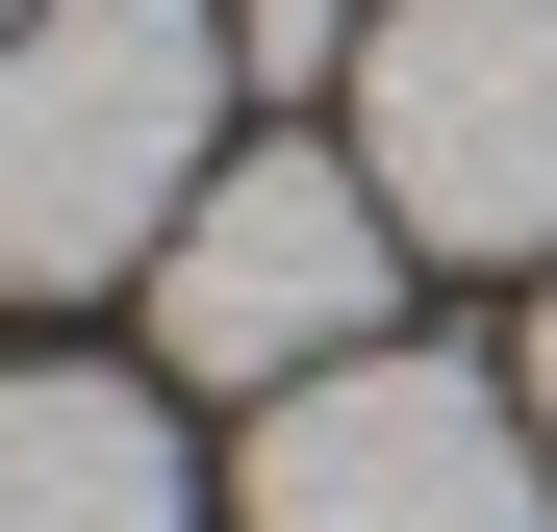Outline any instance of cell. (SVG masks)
I'll use <instances>...</instances> for the list:
<instances>
[{
	"label": "cell",
	"instance_id": "cell-1",
	"mask_svg": "<svg viewBox=\"0 0 557 532\" xmlns=\"http://www.w3.org/2000/svg\"><path fill=\"white\" fill-rule=\"evenodd\" d=\"M228 177V0H26L0 26V280H152Z\"/></svg>",
	"mask_w": 557,
	"mask_h": 532
},
{
	"label": "cell",
	"instance_id": "cell-2",
	"mask_svg": "<svg viewBox=\"0 0 557 532\" xmlns=\"http://www.w3.org/2000/svg\"><path fill=\"white\" fill-rule=\"evenodd\" d=\"M406 330V203L355 152H228L203 203H177V253H152V355L177 381H228V406H278V381H330V355H381Z\"/></svg>",
	"mask_w": 557,
	"mask_h": 532
},
{
	"label": "cell",
	"instance_id": "cell-3",
	"mask_svg": "<svg viewBox=\"0 0 557 532\" xmlns=\"http://www.w3.org/2000/svg\"><path fill=\"white\" fill-rule=\"evenodd\" d=\"M228 532H557V431H532V381L381 330V355H330V381L253 406Z\"/></svg>",
	"mask_w": 557,
	"mask_h": 532
},
{
	"label": "cell",
	"instance_id": "cell-4",
	"mask_svg": "<svg viewBox=\"0 0 557 532\" xmlns=\"http://www.w3.org/2000/svg\"><path fill=\"white\" fill-rule=\"evenodd\" d=\"M355 177L406 203V253H557V0H381Z\"/></svg>",
	"mask_w": 557,
	"mask_h": 532
},
{
	"label": "cell",
	"instance_id": "cell-5",
	"mask_svg": "<svg viewBox=\"0 0 557 532\" xmlns=\"http://www.w3.org/2000/svg\"><path fill=\"white\" fill-rule=\"evenodd\" d=\"M0 532H203L177 406H152V381H76V355H26V381H0Z\"/></svg>",
	"mask_w": 557,
	"mask_h": 532
},
{
	"label": "cell",
	"instance_id": "cell-6",
	"mask_svg": "<svg viewBox=\"0 0 557 532\" xmlns=\"http://www.w3.org/2000/svg\"><path fill=\"white\" fill-rule=\"evenodd\" d=\"M228 76H278V102H305V76H355V0H228Z\"/></svg>",
	"mask_w": 557,
	"mask_h": 532
},
{
	"label": "cell",
	"instance_id": "cell-7",
	"mask_svg": "<svg viewBox=\"0 0 557 532\" xmlns=\"http://www.w3.org/2000/svg\"><path fill=\"white\" fill-rule=\"evenodd\" d=\"M532 431H557V305H532Z\"/></svg>",
	"mask_w": 557,
	"mask_h": 532
},
{
	"label": "cell",
	"instance_id": "cell-8",
	"mask_svg": "<svg viewBox=\"0 0 557 532\" xmlns=\"http://www.w3.org/2000/svg\"><path fill=\"white\" fill-rule=\"evenodd\" d=\"M0 26H26V0H0Z\"/></svg>",
	"mask_w": 557,
	"mask_h": 532
}]
</instances>
